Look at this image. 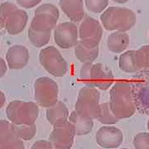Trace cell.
<instances>
[{
  "instance_id": "cell-1",
  "label": "cell",
  "mask_w": 149,
  "mask_h": 149,
  "mask_svg": "<svg viewBox=\"0 0 149 149\" xmlns=\"http://www.w3.org/2000/svg\"><path fill=\"white\" fill-rule=\"evenodd\" d=\"M109 106L114 116L119 120L132 117L137 110L130 82L118 80L109 91Z\"/></svg>"
},
{
  "instance_id": "cell-2",
  "label": "cell",
  "mask_w": 149,
  "mask_h": 149,
  "mask_svg": "<svg viewBox=\"0 0 149 149\" xmlns=\"http://www.w3.org/2000/svg\"><path fill=\"white\" fill-rule=\"evenodd\" d=\"M80 80L86 85L100 91H107L114 83L113 74L108 66L101 63H86L81 66Z\"/></svg>"
},
{
  "instance_id": "cell-3",
  "label": "cell",
  "mask_w": 149,
  "mask_h": 149,
  "mask_svg": "<svg viewBox=\"0 0 149 149\" xmlns=\"http://www.w3.org/2000/svg\"><path fill=\"white\" fill-rule=\"evenodd\" d=\"M100 22L108 31L127 32L136 24L137 17L134 12L127 8L109 7L102 13Z\"/></svg>"
},
{
  "instance_id": "cell-4",
  "label": "cell",
  "mask_w": 149,
  "mask_h": 149,
  "mask_svg": "<svg viewBox=\"0 0 149 149\" xmlns=\"http://www.w3.org/2000/svg\"><path fill=\"white\" fill-rule=\"evenodd\" d=\"M8 119L14 124L35 123L39 115L37 103L22 100H13L6 108Z\"/></svg>"
},
{
  "instance_id": "cell-5",
  "label": "cell",
  "mask_w": 149,
  "mask_h": 149,
  "mask_svg": "<svg viewBox=\"0 0 149 149\" xmlns=\"http://www.w3.org/2000/svg\"><path fill=\"white\" fill-rule=\"evenodd\" d=\"M100 94L98 89L85 86L80 89L74 104V111L81 116L97 119L100 113Z\"/></svg>"
},
{
  "instance_id": "cell-6",
  "label": "cell",
  "mask_w": 149,
  "mask_h": 149,
  "mask_svg": "<svg viewBox=\"0 0 149 149\" xmlns=\"http://www.w3.org/2000/svg\"><path fill=\"white\" fill-rule=\"evenodd\" d=\"M60 12L56 6L52 3H43L34 11L30 28L37 32H52L57 26Z\"/></svg>"
},
{
  "instance_id": "cell-7",
  "label": "cell",
  "mask_w": 149,
  "mask_h": 149,
  "mask_svg": "<svg viewBox=\"0 0 149 149\" xmlns=\"http://www.w3.org/2000/svg\"><path fill=\"white\" fill-rule=\"evenodd\" d=\"M39 61L43 68L55 77H63L68 71V64L65 59L54 46L47 47L40 51Z\"/></svg>"
},
{
  "instance_id": "cell-8",
  "label": "cell",
  "mask_w": 149,
  "mask_h": 149,
  "mask_svg": "<svg viewBox=\"0 0 149 149\" xmlns=\"http://www.w3.org/2000/svg\"><path fill=\"white\" fill-rule=\"evenodd\" d=\"M57 83L49 77H39L34 82V98L38 106L50 108L58 102Z\"/></svg>"
},
{
  "instance_id": "cell-9",
  "label": "cell",
  "mask_w": 149,
  "mask_h": 149,
  "mask_svg": "<svg viewBox=\"0 0 149 149\" xmlns=\"http://www.w3.org/2000/svg\"><path fill=\"white\" fill-rule=\"evenodd\" d=\"M130 84L137 110L149 115V70H142Z\"/></svg>"
},
{
  "instance_id": "cell-10",
  "label": "cell",
  "mask_w": 149,
  "mask_h": 149,
  "mask_svg": "<svg viewBox=\"0 0 149 149\" xmlns=\"http://www.w3.org/2000/svg\"><path fill=\"white\" fill-rule=\"evenodd\" d=\"M76 135L74 126L69 121L54 126L49 141L54 149H70Z\"/></svg>"
},
{
  "instance_id": "cell-11",
  "label": "cell",
  "mask_w": 149,
  "mask_h": 149,
  "mask_svg": "<svg viewBox=\"0 0 149 149\" xmlns=\"http://www.w3.org/2000/svg\"><path fill=\"white\" fill-rule=\"evenodd\" d=\"M54 41L59 47L70 49L79 42L78 27L72 22H65L58 24L54 29Z\"/></svg>"
},
{
  "instance_id": "cell-12",
  "label": "cell",
  "mask_w": 149,
  "mask_h": 149,
  "mask_svg": "<svg viewBox=\"0 0 149 149\" xmlns=\"http://www.w3.org/2000/svg\"><path fill=\"white\" fill-rule=\"evenodd\" d=\"M78 33L81 41L99 45L103 36V27L97 19L86 17L80 22Z\"/></svg>"
},
{
  "instance_id": "cell-13",
  "label": "cell",
  "mask_w": 149,
  "mask_h": 149,
  "mask_svg": "<svg viewBox=\"0 0 149 149\" xmlns=\"http://www.w3.org/2000/svg\"><path fill=\"white\" fill-rule=\"evenodd\" d=\"M96 142L104 148H118L123 141V135L120 129L113 126H104L96 133Z\"/></svg>"
},
{
  "instance_id": "cell-14",
  "label": "cell",
  "mask_w": 149,
  "mask_h": 149,
  "mask_svg": "<svg viewBox=\"0 0 149 149\" xmlns=\"http://www.w3.org/2000/svg\"><path fill=\"white\" fill-rule=\"evenodd\" d=\"M29 51L26 47L15 45L8 49L6 52V62L11 70L24 68L29 61Z\"/></svg>"
},
{
  "instance_id": "cell-15",
  "label": "cell",
  "mask_w": 149,
  "mask_h": 149,
  "mask_svg": "<svg viewBox=\"0 0 149 149\" xmlns=\"http://www.w3.org/2000/svg\"><path fill=\"white\" fill-rule=\"evenodd\" d=\"M28 15L26 11L17 8L13 11L4 22L3 28L10 35H17L21 33L27 26Z\"/></svg>"
},
{
  "instance_id": "cell-16",
  "label": "cell",
  "mask_w": 149,
  "mask_h": 149,
  "mask_svg": "<svg viewBox=\"0 0 149 149\" xmlns=\"http://www.w3.org/2000/svg\"><path fill=\"white\" fill-rule=\"evenodd\" d=\"M100 48L98 44L79 40L74 47V55L82 64L93 63L99 56Z\"/></svg>"
},
{
  "instance_id": "cell-17",
  "label": "cell",
  "mask_w": 149,
  "mask_h": 149,
  "mask_svg": "<svg viewBox=\"0 0 149 149\" xmlns=\"http://www.w3.org/2000/svg\"><path fill=\"white\" fill-rule=\"evenodd\" d=\"M59 5L72 22H80L85 16L83 0H60Z\"/></svg>"
},
{
  "instance_id": "cell-18",
  "label": "cell",
  "mask_w": 149,
  "mask_h": 149,
  "mask_svg": "<svg viewBox=\"0 0 149 149\" xmlns=\"http://www.w3.org/2000/svg\"><path fill=\"white\" fill-rule=\"evenodd\" d=\"M69 116L68 108L61 101H58L47 109V119L53 127L67 122Z\"/></svg>"
},
{
  "instance_id": "cell-19",
  "label": "cell",
  "mask_w": 149,
  "mask_h": 149,
  "mask_svg": "<svg viewBox=\"0 0 149 149\" xmlns=\"http://www.w3.org/2000/svg\"><path fill=\"white\" fill-rule=\"evenodd\" d=\"M128 45L129 37L126 32H113L107 39V47L113 53H123Z\"/></svg>"
},
{
  "instance_id": "cell-20",
  "label": "cell",
  "mask_w": 149,
  "mask_h": 149,
  "mask_svg": "<svg viewBox=\"0 0 149 149\" xmlns=\"http://www.w3.org/2000/svg\"><path fill=\"white\" fill-rule=\"evenodd\" d=\"M68 121L72 123L75 130V133L78 136L90 133L94 127L92 118L81 116L75 111H73L70 114Z\"/></svg>"
},
{
  "instance_id": "cell-21",
  "label": "cell",
  "mask_w": 149,
  "mask_h": 149,
  "mask_svg": "<svg viewBox=\"0 0 149 149\" xmlns=\"http://www.w3.org/2000/svg\"><path fill=\"white\" fill-rule=\"evenodd\" d=\"M118 65L119 68L126 73H136L140 71L136 60V51H128L122 53L118 59Z\"/></svg>"
},
{
  "instance_id": "cell-22",
  "label": "cell",
  "mask_w": 149,
  "mask_h": 149,
  "mask_svg": "<svg viewBox=\"0 0 149 149\" xmlns=\"http://www.w3.org/2000/svg\"><path fill=\"white\" fill-rule=\"evenodd\" d=\"M20 139L17 138L13 124L6 120H0V143L15 142Z\"/></svg>"
},
{
  "instance_id": "cell-23",
  "label": "cell",
  "mask_w": 149,
  "mask_h": 149,
  "mask_svg": "<svg viewBox=\"0 0 149 149\" xmlns=\"http://www.w3.org/2000/svg\"><path fill=\"white\" fill-rule=\"evenodd\" d=\"M27 36L28 39L34 47H43L50 42L52 37V32H37L29 27L27 31Z\"/></svg>"
},
{
  "instance_id": "cell-24",
  "label": "cell",
  "mask_w": 149,
  "mask_h": 149,
  "mask_svg": "<svg viewBox=\"0 0 149 149\" xmlns=\"http://www.w3.org/2000/svg\"><path fill=\"white\" fill-rule=\"evenodd\" d=\"M13 124V128L15 130L17 138L22 141H27L32 139L37 132L36 123L32 124Z\"/></svg>"
},
{
  "instance_id": "cell-25",
  "label": "cell",
  "mask_w": 149,
  "mask_h": 149,
  "mask_svg": "<svg viewBox=\"0 0 149 149\" xmlns=\"http://www.w3.org/2000/svg\"><path fill=\"white\" fill-rule=\"evenodd\" d=\"M97 120L103 124H107V125L115 124L119 121V119L115 117L114 114L113 113L109 106V103L107 102L100 104V113Z\"/></svg>"
},
{
  "instance_id": "cell-26",
  "label": "cell",
  "mask_w": 149,
  "mask_h": 149,
  "mask_svg": "<svg viewBox=\"0 0 149 149\" xmlns=\"http://www.w3.org/2000/svg\"><path fill=\"white\" fill-rule=\"evenodd\" d=\"M136 60L139 70H149V45H144L136 51Z\"/></svg>"
},
{
  "instance_id": "cell-27",
  "label": "cell",
  "mask_w": 149,
  "mask_h": 149,
  "mask_svg": "<svg viewBox=\"0 0 149 149\" xmlns=\"http://www.w3.org/2000/svg\"><path fill=\"white\" fill-rule=\"evenodd\" d=\"M85 7L94 13H101L109 5V0H84Z\"/></svg>"
},
{
  "instance_id": "cell-28",
  "label": "cell",
  "mask_w": 149,
  "mask_h": 149,
  "mask_svg": "<svg viewBox=\"0 0 149 149\" xmlns=\"http://www.w3.org/2000/svg\"><path fill=\"white\" fill-rule=\"evenodd\" d=\"M17 8L16 4L5 2V3H0V25L1 27H3L4 22L7 19V17L13 11Z\"/></svg>"
},
{
  "instance_id": "cell-29",
  "label": "cell",
  "mask_w": 149,
  "mask_h": 149,
  "mask_svg": "<svg viewBox=\"0 0 149 149\" xmlns=\"http://www.w3.org/2000/svg\"><path fill=\"white\" fill-rule=\"evenodd\" d=\"M133 146L136 149H149V133L137 134L133 139Z\"/></svg>"
},
{
  "instance_id": "cell-30",
  "label": "cell",
  "mask_w": 149,
  "mask_h": 149,
  "mask_svg": "<svg viewBox=\"0 0 149 149\" xmlns=\"http://www.w3.org/2000/svg\"><path fill=\"white\" fill-rule=\"evenodd\" d=\"M0 149H25V145L22 140H17L15 142L0 143Z\"/></svg>"
},
{
  "instance_id": "cell-31",
  "label": "cell",
  "mask_w": 149,
  "mask_h": 149,
  "mask_svg": "<svg viewBox=\"0 0 149 149\" xmlns=\"http://www.w3.org/2000/svg\"><path fill=\"white\" fill-rule=\"evenodd\" d=\"M17 3L23 8H32L41 3L42 0H16Z\"/></svg>"
},
{
  "instance_id": "cell-32",
  "label": "cell",
  "mask_w": 149,
  "mask_h": 149,
  "mask_svg": "<svg viewBox=\"0 0 149 149\" xmlns=\"http://www.w3.org/2000/svg\"><path fill=\"white\" fill-rule=\"evenodd\" d=\"M52 143L50 141L46 140H38L36 143H34L32 146L31 149H53Z\"/></svg>"
},
{
  "instance_id": "cell-33",
  "label": "cell",
  "mask_w": 149,
  "mask_h": 149,
  "mask_svg": "<svg viewBox=\"0 0 149 149\" xmlns=\"http://www.w3.org/2000/svg\"><path fill=\"white\" fill-rule=\"evenodd\" d=\"M7 69H8L7 62L2 57H0V78L5 75Z\"/></svg>"
},
{
  "instance_id": "cell-34",
  "label": "cell",
  "mask_w": 149,
  "mask_h": 149,
  "mask_svg": "<svg viewBox=\"0 0 149 149\" xmlns=\"http://www.w3.org/2000/svg\"><path fill=\"white\" fill-rule=\"evenodd\" d=\"M6 102V96L4 93L2 91H0V109L3 108V105L5 104Z\"/></svg>"
},
{
  "instance_id": "cell-35",
  "label": "cell",
  "mask_w": 149,
  "mask_h": 149,
  "mask_svg": "<svg viewBox=\"0 0 149 149\" xmlns=\"http://www.w3.org/2000/svg\"><path fill=\"white\" fill-rule=\"evenodd\" d=\"M113 1L117 3H125L128 2L129 0H113Z\"/></svg>"
},
{
  "instance_id": "cell-36",
  "label": "cell",
  "mask_w": 149,
  "mask_h": 149,
  "mask_svg": "<svg viewBox=\"0 0 149 149\" xmlns=\"http://www.w3.org/2000/svg\"><path fill=\"white\" fill-rule=\"evenodd\" d=\"M148 130H149V119H148Z\"/></svg>"
},
{
  "instance_id": "cell-37",
  "label": "cell",
  "mask_w": 149,
  "mask_h": 149,
  "mask_svg": "<svg viewBox=\"0 0 149 149\" xmlns=\"http://www.w3.org/2000/svg\"><path fill=\"white\" fill-rule=\"evenodd\" d=\"M123 149H128V148H123Z\"/></svg>"
},
{
  "instance_id": "cell-38",
  "label": "cell",
  "mask_w": 149,
  "mask_h": 149,
  "mask_svg": "<svg viewBox=\"0 0 149 149\" xmlns=\"http://www.w3.org/2000/svg\"><path fill=\"white\" fill-rule=\"evenodd\" d=\"M0 27H1V25H0Z\"/></svg>"
}]
</instances>
